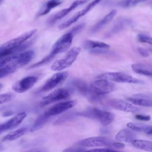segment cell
I'll use <instances>...</instances> for the list:
<instances>
[{"instance_id":"obj_37","label":"cell","mask_w":152,"mask_h":152,"mask_svg":"<svg viewBox=\"0 0 152 152\" xmlns=\"http://www.w3.org/2000/svg\"><path fill=\"white\" fill-rule=\"evenodd\" d=\"M90 151H114V149H112L110 148H94L90 150Z\"/></svg>"},{"instance_id":"obj_24","label":"cell","mask_w":152,"mask_h":152,"mask_svg":"<svg viewBox=\"0 0 152 152\" xmlns=\"http://www.w3.org/2000/svg\"><path fill=\"white\" fill-rule=\"evenodd\" d=\"M129 21L127 19L124 18V19L120 20L115 25H113V26L112 27V28L107 33L106 36L110 37V36L119 32L120 31L123 30L125 28V27H126L129 24Z\"/></svg>"},{"instance_id":"obj_22","label":"cell","mask_w":152,"mask_h":152,"mask_svg":"<svg viewBox=\"0 0 152 152\" xmlns=\"http://www.w3.org/2000/svg\"><path fill=\"white\" fill-rule=\"evenodd\" d=\"M28 131V128L26 127H23L21 128H18L16 130L12 131L10 132L7 135H6L2 139L3 141H14L18 139L21 137L23 136L24 134L27 133Z\"/></svg>"},{"instance_id":"obj_2","label":"cell","mask_w":152,"mask_h":152,"mask_svg":"<svg viewBox=\"0 0 152 152\" xmlns=\"http://www.w3.org/2000/svg\"><path fill=\"white\" fill-rule=\"evenodd\" d=\"M36 32V29L26 31L22 34L11 39L0 46V59L5 56L24 51L32 43L27 41Z\"/></svg>"},{"instance_id":"obj_21","label":"cell","mask_w":152,"mask_h":152,"mask_svg":"<svg viewBox=\"0 0 152 152\" xmlns=\"http://www.w3.org/2000/svg\"><path fill=\"white\" fill-rule=\"evenodd\" d=\"M132 69L137 74L152 77V67L141 63L134 64L131 65Z\"/></svg>"},{"instance_id":"obj_39","label":"cell","mask_w":152,"mask_h":152,"mask_svg":"<svg viewBox=\"0 0 152 152\" xmlns=\"http://www.w3.org/2000/svg\"><path fill=\"white\" fill-rule=\"evenodd\" d=\"M2 87H3V85H2V84H1V83H0V90L2 88Z\"/></svg>"},{"instance_id":"obj_32","label":"cell","mask_w":152,"mask_h":152,"mask_svg":"<svg viewBox=\"0 0 152 152\" xmlns=\"http://www.w3.org/2000/svg\"><path fill=\"white\" fill-rule=\"evenodd\" d=\"M74 114V113H73ZM73 114H72V113H66V114H65V115H64V116H62V117H61L60 118H59L56 122H55V125L56 124H61V123H64V122H65V121H69L70 119H71L73 116H74V115H73Z\"/></svg>"},{"instance_id":"obj_17","label":"cell","mask_w":152,"mask_h":152,"mask_svg":"<svg viewBox=\"0 0 152 152\" xmlns=\"http://www.w3.org/2000/svg\"><path fill=\"white\" fill-rule=\"evenodd\" d=\"M110 106H111L114 109L119 110L126 112H132L135 113L140 110V108L135 106L131 103H128L126 102L121 100H111L109 102Z\"/></svg>"},{"instance_id":"obj_14","label":"cell","mask_w":152,"mask_h":152,"mask_svg":"<svg viewBox=\"0 0 152 152\" xmlns=\"http://www.w3.org/2000/svg\"><path fill=\"white\" fill-rule=\"evenodd\" d=\"M27 116L24 112H20L12 117L9 120L0 124V134L5 131L13 129L18 127Z\"/></svg>"},{"instance_id":"obj_19","label":"cell","mask_w":152,"mask_h":152,"mask_svg":"<svg viewBox=\"0 0 152 152\" xmlns=\"http://www.w3.org/2000/svg\"><path fill=\"white\" fill-rule=\"evenodd\" d=\"M137 135L134 131L130 128H124L119 131L115 136V139L119 142H132L136 139Z\"/></svg>"},{"instance_id":"obj_36","label":"cell","mask_w":152,"mask_h":152,"mask_svg":"<svg viewBox=\"0 0 152 152\" xmlns=\"http://www.w3.org/2000/svg\"><path fill=\"white\" fill-rule=\"evenodd\" d=\"M84 27V24H80V25H78V26H76L75 27H74V28L71 30V32H72V33L74 34V33H77L78 31H79L80 30H81Z\"/></svg>"},{"instance_id":"obj_34","label":"cell","mask_w":152,"mask_h":152,"mask_svg":"<svg viewBox=\"0 0 152 152\" xmlns=\"http://www.w3.org/2000/svg\"><path fill=\"white\" fill-rule=\"evenodd\" d=\"M138 53L143 57L144 58H147L150 56V53L149 52L147 51V50H146L144 48H139L138 49Z\"/></svg>"},{"instance_id":"obj_4","label":"cell","mask_w":152,"mask_h":152,"mask_svg":"<svg viewBox=\"0 0 152 152\" xmlns=\"http://www.w3.org/2000/svg\"><path fill=\"white\" fill-rule=\"evenodd\" d=\"M78 116L86 117L98 121L103 125H108L115 119V115L110 112L96 107H90L76 113Z\"/></svg>"},{"instance_id":"obj_5","label":"cell","mask_w":152,"mask_h":152,"mask_svg":"<svg viewBox=\"0 0 152 152\" xmlns=\"http://www.w3.org/2000/svg\"><path fill=\"white\" fill-rule=\"evenodd\" d=\"M80 47H74L71 48L64 58L55 61L51 65V69L55 71H61L69 67L76 60L78 55L81 52Z\"/></svg>"},{"instance_id":"obj_18","label":"cell","mask_w":152,"mask_h":152,"mask_svg":"<svg viewBox=\"0 0 152 152\" xmlns=\"http://www.w3.org/2000/svg\"><path fill=\"white\" fill-rule=\"evenodd\" d=\"M84 48L92 52H100L110 48V45L100 41L88 40L84 42Z\"/></svg>"},{"instance_id":"obj_12","label":"cell","mask_w":152,"mask_h":152,"mask_svg":"<svg viewBox=\"0 0 152 152\" xmlns=\"http://www.w3.org/2000/svg\"><path fill=\"white\" fill-rule=\"evenodd\" d=\"M102 0H93L92 2H90L86 7H84L83 10L77 12L75 14H74L72 17H71L69 20H66V21L62 23L59 26V29H64L69 26H70L71 24H74L76 21L78 20L80 18L84 16L86 14H87L91 10H92L96 5H97L99 2H100Z\"/></svg>"},{"instance_id":"obj_7","label":"cell","mask_w":152,"mask_h":152,"mask_svg":"<svg viewBox=\"0 0 152 152\" xmlns=\"http://www.w3.org/2000/svg\"><path fill=\"white\" fill-rule=\"evenodd\" d=\"M92 91L99 95H104L113 92L115 89V85L110 81L98 79L90 84Z\"/></svg>"},{"instance_id":"obj_23","label":"cell","mask_w":152,"mask_h":152,"mask_svg":"<svg viewBox=\"0 0 152 152\" xmlns=\"http://www.w3.org/2000/svg\"><path fill=\"white\" fill-rule=\"evenodd\" d=\"M62 1L61 0H49L46 2L41 8L40 11L39 12V15L42 16L48 14L50 11L55 7H58L61 4Z\"/></svg>"},{"instance_id":"obj_29","label":"cell","mask_w":152,"mask_h":152,"mask_svg":"<svg viewBox=\"0 0 152 152\" xmlns=\"http://www.w3.org/2000/svg\"><path fill=\"white\" fill-rule=\"evenodd\" d=\"M147 0H122L118 5L122 8H130L134 7L141 2H145Z\"/></svg>"},{"instance_id":"obj_25","label":"cell","mask_w":152,"mask_h":152,"mask_svg":"<svg viewBox=\"0 0 152 152\" xmlns=\"http://www.w3.org/2000/svg\"><path fill=\"white\" fill-rule=\"evenodd\" d=\"M132 144L136 148L141 150L152 151V141L135 139L132 141Z\"/></svg>"},{"instance_id":"obj_28","label":"cell","mask_w":152,"mask_h":152,"mask_svg":"<svg viewBox=\"0 0 152 152\" xmlns=\"http://www.w3.org/2000/svg\"><path fill=\"white\" fill-rule=\"evenodd\" d=\"M127 126L134 131L145 132L147 134L152 126L133 122H129L127 124Z\"/></svg>"},{"instance_id":"obj_6","label":"cell","mask_w":152,"mask_h":152,"mask_svg":"<svg viewBox=\"0 0 152 152\" xmlns=\"http://www.w3.org/2000/svg\"><path fill=\"white\" fill-rule=\"evenodd\" d=\"M98 79H104L110 81H115L121 83H132V84H144L143 80H141L132 77L130 75L121 72H106L100 74L97 77Z\"/></svg>"},{"instance_id":"obj_35","label":"cell","mask_w":152,"mask_h":152,"mask_svg":"<svg viewBox=\"0 0 152 152\" xmlns=\"http://www.w3.org/2000/svg\"><path fill=\"white\" fill-rule=\"evenodd\" d=\"M125 147V145L122 142H112L110 148H123Z\"/></svg>"},{"instance_id":"obj_16","label":"cell","mask_w":152,"mask_h":152,"mask_svg":"<svg viewBox=\"0 0 152 152\" xmlns=\"http://www.w3.org/2000/svg\"><path fill=\"white\" fill-rule=\"evenodd\" d=\"M89 0H76L74 1L71 5L67 8L63 9L59 11L58 12L56 13L55 15L52 16L48 20V23L49 24H53L55 21L64 18L65 16H66L67 14H68L71 11L75 10L77 7L83 5L84 4H86V2H88Z\"/></svg>"},{"instance_id":"obj_11","label":"cell","mask_w":152,"mask_h":152,"mask_svg":"<svg viewBox=\"0 0 152 152\" xmlns=\"http://www.w3.org/2000/svg\"><path fill=\"white\" fill-rule=\"evenodd\" d=\"M76 100H67L60 103H58L50 107L45 112V115L48 117H52L58 114L62 113L67 110L73 107L77 104Z\"/></svg>"},{"instance_id":"obj_40","label":"cell","mask_w":152,"mask_h":152,"mask_svg":"<svg viewBox=\"0 0 152 152\" xmlns=\"http://www.w3.org/2000/svg\"><path fill=\"white\" fill-rule=\"evenodd\" d=\"M2 149V145L0 144V150H1Z\"/></svg>"},{"instance_id":"obj_31","label":"cell","mask_w":152,"mask_h":152,"mask_svg":"<svg viewBox=\"0 0 152 152\" xmlns=\"http://www.w3.org/2000/svg\"><path fill=\"white\" fill-rule=\"evenodd\" d=\"M137 38H138V40L141 42L146 43L152 45V37L149 36H147L144 34H139L137 36Z\"/></svg>"},{"instance_id":"obj_13","label":"cell","mask_w":152,"mask_h":152,"mask_svg":"<svg viewBox=\"0 0 152 152\" xmlns=\"http://www.w3.org/2000/svg\"><path fill=\"white\" fill-rule=\"evenodd\" d=\"M37 80L38 77L36 76H27L15 83L12 86V89L18 93L26 92L30 89Z\"/></svg>"},{"instance_id":"obj_8","label":"cell","mask_w":152,"mask_h":152,"mask_svg":"<svg viewBox=\"0 0 152 152\" xmlns=\"http://www.w3.org/2000/svg\"><path fill=\"white\" fill-rule=\"evenodd\" d=\"M112 142L113 141L106 137H91L80 140L77 143V144L81 147H106L110 148Z\"/></svg>"},{"instance_id":"obj_38","label":"cell","mask_w":152,"mask_h":152,"mask_svg":"<svg viewBox=\"0 0 152 152\" xmlns=\"http://www.w3.org/2000/svg\"><path fill=\"white\" fill-rule=\"evenodd\" d=\"M147 134L150 135V136H152V126L151 127V128L149 129V131L147 132Z\"/></svg>"},{"instance_id":"obj_41","label":"cell","mask_w":152,"mask_h":152,"mask_svg":"<svg viewBox=\"0 0 152 152\" xmlns=\"http://www.w3.org/2000/svg\"><path fill=\"white\" fill-rule=\"evenodd\" d=\"M3 1H4V0H0V5H1V4H2V2H3Z\"/></svg>"},{"instance_id":"obj_27","label":"cell","mask_w":152,"mask_h":152,"mask_svg":"<svg viewBox=\"0 0 152 152\" xmlns=\"http://www.w3.org/2000/svg\"><path fill=\"white\" fill-rule=\"evenodd\" d=\"M128 100L135 105L145 107H152V100L142 97H129L128 98Z\"/></svg>"},{"instance_id":"obj_3","label":"cell","mask_w":152,"mask_h":152,"mask_svg":"<svg viewBox=\"0 0 152 152\" xmlns=\"http://www.w3.org/2000/svg\"><path fill=\"white\" fill-rule=\"evenodd\" d=\"M73 36L74 34L71 31L62 35L53 45L50 53L40 61L33 64L30 68H33L43 65L50 62L56 55L66 51L72 44Z\"/></svg>"},{"instance_id":"obj_30","label":"cell","mask_w":152,"mask_h":152,"mask_svg":"<svg viewBox=\"0 0 152 152\" xmlns=\"http://www.w3.org/2000/svg\"><path fill=\"white\" fill-rule=\"evenodd\" d=\"M14 98V94L12 93H5L0 94V104H2L11 101Z\"/></svg>"},{"instance_id":"obj_33","label":"cell","mask_w":152,"mask_h":152,"mask_svg":"<svg viewBox=\"0 0 152 152\" xmlns=\"http://www.w3.org/2000/svg\"><path fill=\"white\" fill-rule=\"evenodd\" d=\"M135 118L140 121H150L151 119L150 116L149 115H144L141 114H137L135 116Z\"/></svg>"},{"instance_id":"obj_15","label":"cell","mask_w":152,"mask_h":152,"mask_svg":"<svg viewBox=\"0 0 152 152\" xmlns=\"http://www.w3.org/2000/svg\"><path fill=\"white\" fill-rule=\"evenodd\" d=\"M73 84L75 87L76 89L78 91H79L81 94L87 97L89 100L92 102H97L100 100V97L102 95H99L94 93L91 90L90 86L88 85L84 81L81 80H75L73 81Z\"/></svg>"},{"instance_id":"obj_20","label":"cell","mask_w":152,"mask_h":152,"mask_svg":"<svg viewBox=\"0 0 152 152\" xmlns=\"http://www.w3.org/2000/svg\"><path fill=\"white\" fill-rule=\"evenodd\" d=\"M116 12H117V11L116 10H113L111 11H110L107 14H106L102 20L98 21L92 27L91 31L92 32H96L97 31L101 29L102 27H103L104 26L108 24L110 21H111V20L113 18V17L116 14Z\"/></svg>"},{"instance_id":"obj_26","label":"cell","mask_w":152,"mask_h":152,"mask_svg":"<svg viewBox=\"0 0 152 152\" xmlns=\"http://www.w3.org/2000/svg\"><path fill=\"white\" fill-rule=\"evenodd\" d=\"M50 118V117L47 116L45 115L44 113H43L36 118L32 127L31 128L30 131L31 132H33L41 128L49 120Z\"/></svg>"},{"instance_id":"obj_9","label":"cell","mask_w":152,"mask_h":152,"mask_svg":"<svg viewBox=\"0 0 152 152\" xmlns=\"http://www.w3.org/2000/svg\"><path fill=\"white\" fill-rule=\"evenodd\" d=\"M68 72L66 71L58 72L54 74L44 83L40 89V91H47L61 86L66 80Z\"/></svg>"},{"instance_id":"obj_1","label":"cell","mask_w":152,"mask_h":152,"mask_svg":"<svg viewBox=\"0 0 152 152\" xmlns=\"http://www.w3.org/2000/svg\"><path fill=\"white\" fill-rule=\"evenodd\" d=\"M33 50L22 51L0 59V78L5 77L27 64L33 58Z\"/></svg>"},{"instance_id":"obj_10","label":"cell","mask_w":152,"mask_h":152,"mask_svg":"<svg viewBox=\"0 0 152 152\" xmlns=\"http://www.w3.org/2000/svg\"><path fill=\"white\" fill-rule=\"evenodd\" d=\"M69 91L65 88L56 89L42 98L40 103V106L43 107L52 103L66 99L69 97Z\"/></svg>"}]
</instances>
